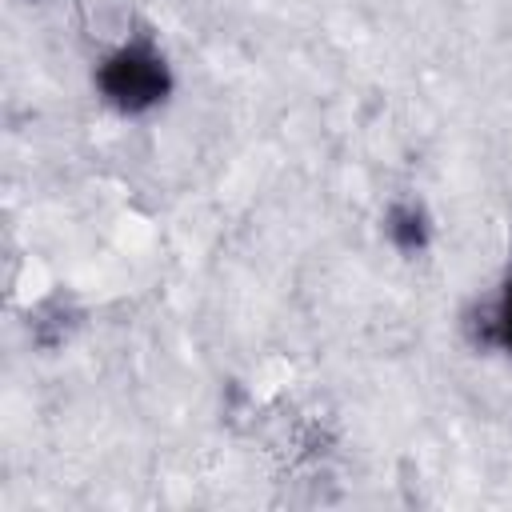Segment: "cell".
<instances>
[{
  "label": "cell",
  "mask_w": 512,
  "mask_h": 512,
  "mask_svg": "<svg viewBox=\"0 0 512 512\" xmlns=\"http://www.w3.org/2000/svg\"><path fill=\"white\" fill-rule=\"evenodd\" d=\"M100 88H104V96L116 108L140 112V108H152L168 92V72H164V60L152 56V52H144V48H120L116 56L104 60Z\"/></svg>",
  "instance_id": "1"
},
{
  "label": "cell",
  "mask_w": 512,
  "mask_h": 512,
  "mask_svg": "<svg viewBox=\"0 0 512 512\" xmlns=\"http://www.w3.org/2000/svg\"><path fill=\"white\" fill-rule=\"evenodd\" d=\"M500 336H504V344L512 348V284H508V292H504V300H500Z\"/></svg>",
  "instance_id": "2"
}]
</instances>
